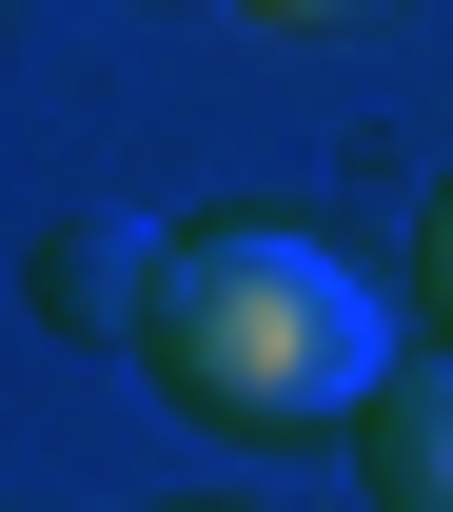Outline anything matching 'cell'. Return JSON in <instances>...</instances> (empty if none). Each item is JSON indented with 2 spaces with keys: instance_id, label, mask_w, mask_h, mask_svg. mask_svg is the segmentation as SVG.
Listing matches in <instances>:
<instances>
[{
  "instance_id": "5",
  "label": "cell",
  "mask_w": 453,
  "mask_h": 512,
  "mask_svg": "<svg viewBox=\"0 0 453 512\" xmlns=\"http://www.w3.org/2000/svg\"><path fill=\"white\" fill-rule=\"evenodd\" d=\"M257 20H296V40H316V20H375V0H257Z\"/></svg>"
},
{
  "instance_id": "4",
  "label": "cell",
  "mask_w": 453,
  "mask_h": 512,
  "mask_svg": "<svg viewBox=\"0 0 453 512\" xmlns=\"http://www.w3.org/2000/svg\"><path fill=\"white\" fill-rule=\"evenodd\" d=\"M414 276H434V335H453V178H434V217H414Z\"/></svg>"
},
{
  "instance_id": "1",
  "label": "cell",
  "mask_w": 453,
  "mask_h": 512,
  "mask_svg": "<svg viewBox=\"0 0 453 512\" xmlns=\"http://www.w3.org/2000/svg\"><path fill=\"white\" fill-rule=\"evenodd\" d=\"M138 375L178 394L197 434L296 453V434H355V414H375L394 316H375V276H355L335 237H296V217H197V237H178V276H158Z\"/></svg>"
},
{
  "instance_id": "3",
  "label": "cell",
  "mask_w": 453,
  "mask_h": 512,
  "mask_svg": "<svg viewBox=\"0 0 453 512\" xmlns=\"http://www.w3.org/2000/svg\"><path fill=\"white\" fill-rule=\"evenodd\" d=\"M355 473H375V512H453V335L375 375V414H355Z\"/></svg>"
},
{
  "instance_id": "2",
  "label": "cell",
  "mask_w": 453,
  "mask_h": 512,
  "mask_svg": "<svg viewBox=\"0 0 453 512\" xmlns=\"http://www.w3.org/2000/svg\"><path fill=\"white\" fill-rule=\"evenodd\" d=\"M158 276H178V237H158V217H119V197H79L60 237H40V335L138 355V335H158Z\"/></svg>"
}]
</instances>
